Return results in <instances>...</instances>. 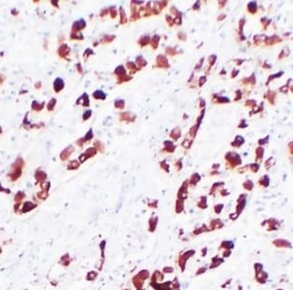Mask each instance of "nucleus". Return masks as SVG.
<instances>
[{
	"instance_id": "obj_1",
	"label": "nucleus",
	"mask_w": 293,
	"mask_h": 290,
	"mask_svg": "<svg viewBox=\"0 0 293 290\" xmlns=\"http://www.w3.org/2000/svg\"><path fill=\"white\" fill-rule=\"evenodd\" d=\"M35 207H36V204H33L32 202H25V203L23 204V207L21 208V212H22V213L30 212V210L34 209Z\"/></svg>"
},
{
	"instance_id": "obj_2",
	"label": "nucleus",
	"mask_w": 293,
	"mask_h": 290,
	"mask_svg": "<svg viewBox=\"0 0 293 290\" xmlns=\"http://www.w3.org/2000/svg\"><path fill=\"white\" fill-rule=\"evenodd\" d=\"M70 255H68V253L65 254V255H63L61 257L60 264L61 265H63L64 267H68V266L70 265Z\"/></svg>"
},
{
	"instance_id": "obj_3",
	"label": "nucleus",
	"mask_w": 293,
	"mask_h": 290,
	"mask_svg": "<svg viewBox=\"0 0 293 290\" xmlns=\"http://www.w3.org/2000/svg\"><path fill=\"white\" fill-rule=\"evenodd\" d=\"M98 277V273L97 272H94V271H91V272H89L86 275V279L88 280V281H92V280H95L96 279V277Z\"/></svg>"
},
{
	"instance_id": "obj_4",
	"label": "nucleus",
	"mask_w": 293,
	"mask_h": 290,
	"mask_svg": "<svg viewBox=\"0 0 293 290\" xmlns=\"http://www.w3.org/2000/svg\"><path fill=\"white\" fill-rule=\"evenodd\" d=\"M138 277H141V279H142L143 280H145V279H149L150 273L148 272V271H146V270H143V271H141V272L139 273V274H138Z\"/></svg>"
},
{
	"instance_id": "obj_5",
	"label": "nucleus",
	"mask_w": 293,
	"mask_h": 290,
	"mask_svg": "<svg viewBox=\"0 0 293 290\" xmlns=\"http://www.w3.org/2000/svg\"><path fill=\"white\" fill-rule=\"evenodd\" d=\"M23 198H25V194L22 192H19L15 196V201L17 203H20Z\"/></svg>"
},
{
	"instance_id": "obj_6",
	"label": "nucleus",
	"mask_w": 293,
	"mask_h": 290,
	"mask_svg": "<svg viewBox=\"0 0 293 290\" xmlns=\"http://www.w3.org/2000/svg\"><path fill=\"white\" fill-rule=\"evenodd\" d=\"M173 271H174V270H173L172 268H167V267H165V268L163 269L162 272L164 273V274H169V273H172Z\"/></svg>"
},
{
	"instance_id": "obj_7",
	"label": "nucleus",
	"mask_w": 293,
	"mask_h": 290,
	"mask_svg": "<svg viewBox=\"0 0 293 290\" xmlns=\"http://www.w3.org/2000/svg\"><path fill=\"white\" fill-rule=\"evenodd\" d=\"M2 253V249H1V247H0V254Z\"/></svg>"
}]
</instances>
